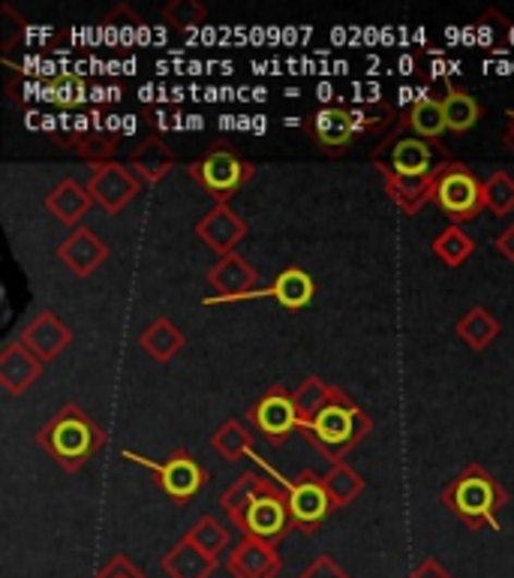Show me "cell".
<instances>
[{"label":"cell","mask_w":514,"mask_h":578,"mask_svg":"<svg viewBox=\"0 0 514 578\" xmlns=\"http://www.w3.org/2000/svg\"><path fill=\"white\" fill-rule=\"evenodd\" d=\"M220 506L229 516V521L250 540L277 542L286 537L292 528V516H289L286 489L277 485L271 479L259 477V473H241L220 497Z\"/></svg>","instance_id":"1"},{"label":"cell","mask_w":514,"mask_h":578,"mask_svg":"<svg viewBox=\"0 0 514 578\" xmlns=\"http://www.w3.org/2000/svg\"><path fill=\"white\" fill-rule=\"evenodd\" d=\"M370 431H374V419L338 386H331L326 407L316 413L314 422L302 428L307 443L331 465H340Z\"/></svg>","instance_id":"2"},{"label":"cell","mask_w":514,"mask_h":578,"mask_svg":"<svg viewBox=\"0 0 514 578\" xmlns=\"http://www.w3.org/2000/svg\"><path fill=\"white\" fill-rule=\"evenodd\" d=\"M37 443L66 473H78L109 443V434L78 404H66L39 428Z\"/></svg>","instance_id":"3"},{"label":"cell","mask_w":514,"mask_h":578,"mask_svg":"<svg viewBox=\"0 0 514 578\" xmlns=\"http://www.w3.org/2000/svg\"><path fill=\"white\" fill-rule=\"evenodd\" d=\"M442 503L449 513L464 521L473 530H500V509L509 503V491L502 489L500 479L490 473L488 467L466 465L457 477L442 489Z\"/></svg>","instance_id":"4"},{"label":"cell","mask_w":514,"mask_h":578,"mask_svg":"<svg viewBox=\"0 0 514 578\" xmlns=\"http://www.w3.org/2000/svg\"><path fill=\"white\" fill-rule=\"evenodd\" d=\"M445 160H452V157L439 142H427L413 133H397V130H391L370 154V164L377 166L379 176L391 172V176L403 178L430 176Z\"/></svg>","instance_id":"5"},{"label":"cell","mask_w":514,"mask_h":578,"mask_svg":"<svg viewBox=\"0 0 514 578\" xmlns=\"http://www.w3.org/2000/svg\"><path fill=\"white\" fill-rule=\"evenodd\" d=\"M187 172L211 196L213 205H220V202H229L235 193H241V188L256 176V166L244 160L238 152H232L229 145H213L201 154L199 160L189 164Z\"/></svg>","instance_id":"6"},{"label":"cell","mask_w":514,"mask_h":578,"mask_svg":"<svg viewBox=\"0 0 514 578\" xmlns=\"http://www.w3.org/2000/svg\"><path fill=\"white\" fill-rule=\"evenodd\" d=\"M433 202L439 205V212L452 220V227H461V224L476 220L485 208V184L466 164L445 160L439 166Z\"/></svg>","instance_id":"7"},{"label":"cell","mask_w":514,"mask_h":578,"mask_svg":"<svg viewBox=\"0 0 514 578\" xmlns=\"http://www.w3.org/2000/svg\"><path fill=\"white\" fill-rule=\"evenodd\" d=\"M58 142H61L63 152H73L78 157H85L94 164H106L112 160L114 148L121 142V127H118V118L109 115L102 118V112L94 115H76L73 118V127H66L63 133H58Z\"/></svg>","instance_id":"8"},{"label":"cell","mask_w":514,"mask_h":578,"mask_svg":"<svg viewBox=\"0 0 514 578\" xmlns=\"http://www.w3.org/2000/svg\"><path fill=\"white\" fill-rule=\"evenodd\" d=\"M124 458L130 461H136L142 467H151L154 473H157V485L163 491L166 497L178 506H187L196 494H199L205 485H208V470L187 453V449H178L172 453L166 461H148V458H142L136 453H124Z\"/></svg>","instance_id":"9"},{"label":"cell","mask_w":514,"mask_h":578,"mask_svg":"<svg viewBox=\"0 0 514 578\" xmlns=\"http://www.w3.org/2000/svg\"><path fill=\"white\" fill-rule=\"evenodd\" d=\"M283 489H286L292 528L302 530V533H316L326 525V518L334 513L326 479L314 470H304L295 482H283Z\"/></svg>","instance_id":"10"},{"label":"cell","mask_w":514,"mask_h":578,"mask_svg":"<svg viewBox=\"0 0 514 578\" xmlns=\"http://www.w3.org/2000/svg\"><path fill=\"white\" fill-rule=\"evenodd\" d=\"M247 422L262 434L265 441L274 443V446L286 443L295 431H302V419H298V410H295V398H292V392L283 389V386H274V389L265 392L262 398L247 410Z\"/></svg>","instance_id":"11"},{"label":"cell","mask_w":514,"mask_h":578,"mask_svg":"<svg viewBox=\"0 0 514 578\" xmlns=\"http://www.w3.org/2000/svg\"><path fill=\"white\" fill-rule=\"evenodd\" d=\"M138 190H142V181L126 164L106 160V164L90 166L88 193L106 214L124 212L126 205L138 196Z\"/></svg>","instance_id":"12"},{"label":"cell","mask_w":514,"mask_h":578,"mask_svg":"<svg viewBox=\"0 0 514 578\" xmlns=\"http://www.w3.org/2000/svg\"><path fill=\"white\" fill-rule=\"evenodd\" d=\"M304 133L319 145V152L328 157H346L352 139L358 136V121L346 106H322L304 121Z\"/></svg>","instance_id":"13"},{"label":"cell","mask_w":514,"mask_h":578,"mask_svg":"<svg viewBox=\"0 0 514 578\" xmlns=\"http://www.w3.org/2000/svg\"><path fill=\"white\" fill-rule=\"evenodd\" d=\"M196 239L205 241V248H211L217 256H229L247 239V220L229 202H220L196 224Z\"/></svg>","instance_id":"14"},{"label":"cell","mask_w":514,"mask_h":578,"mask_svg":"<svg viewBox=\"0 0 514 578\" xmlns=\"http://www.w3.org/2000/svg\"><path fill=\"white\" fill-rule=\"evenodd\" d=\"M259 284V275L241 253H229L220 256L217 265L208 272V287L213 289V296L205 304H223V302H244V296L253 292Z\"/></svg>","instance_id":"15"},{"label":"cell","mask_w":514,"mask_h":578,"mask_svg":"<svg viewBox=\"0 0 514 578\" xmlns=\"http://www.w3.org/2000/svg\"><path fill=\"white\" fill-rule=\"evenodd\" d=\"M58 260L76 277H90L109 260V244L94 229L78 227L58 244Z\"/></svg>","instance_id":"16"},{"label":"cell","mask_w":514,"mask_h":578,"mask_svg":"<svg viewBox=\"0 0 514 578\" xmlns=\"http://www.w3.org/2000/svg\"><path fill=\"white\" fill-rule=\"evenodd\" d=\"M227 566L232 578H277L283 569V561L271 542L241 537L238 545L229 554Z\"/></svg>","instance_id":"17"},{"label":"cell","mask_w":514,"mask_h":578,"mask_svg":"<svg viewBox=\"0 0 514 578\" xmlns=\"http://www.w3.org/2000/svg\"><path fill=\"white\" fill-rule=\"evenodd\" d=\"M22 344H25L27 350L37 356L39 362L46 365V362H54L63 350H66V344L73 340V332L63 326L61 316L51 314V311H39L30 323L22 332Z\"/></svg>","instance_id":"18"},{"label":"cell","mask_w":514,"mask_h":578,"mask_svg":"<svg viewBox=\"0 0 514 578\" xmlns=\"http://www.w3.org/2000/svg\"><path fill=\"white\" fill-rule=\"evenodd\" d=\"M262 296H271L280 308H286V311H304L307 304L314 302L316 296V280L304 268L298 265H289L283 268L280 275L274 277V284L268 289H253L244 296V302L247 299H262Z\"/></svg>","instance_id":"19"},{"label":"cell","mask_w":514,"mask_h":578,"mask_svg":"<svg viewBox=\"0 0 514 578\" xmlns=\"http://www.w3.org/2000/svg\"><path fill=\"white\" fill-rule=\"evenodd\" d=\"M42 374V362L22 340H10L0 350V386L7 395H25Z\"/></svg>","instance_id":"20"},{"label":"cell","mask_w":514,"mask_h":578,"mask_svg":"<svg viewBox=\"0 0 514 578\" xmlns=\"http://www.w3.org/2000/svg\"><path fill=\"white\" fill-rule=\"evenodd\" d=\"M175 152H172V148L166 145V139L157 136V133H148V136L138 139V145L130 152V160H126V166L136 172L142 184H157V181H163V178L175 169Z\"/></svg>","instance_id":"21"},{"label":"cell","mask_w":514,"mask_h":578,"mask_svg":"<svg viewBox=\"0 0 514 578\" xmlns=\"http://www.w3.org/2000/svg\"><path fill=\"white\" fill-rule=\"evenodd\" d=\"M90 205H94V196L88 193V184H82L76 178H61L46 196V212L70 229H78Z\"/></svg>","instance_id":"22"},{"label":"cell","mask_w":514,"mask_h":578,"mask_svg":"<svg viewBox=\"0 0 514 578\" xmlns=\"http://www.w3.org/2000/svg\"><path fill=\"white\" fill-rule=\"evenodd\" d=\"M160 569L169 578H211L217 573V557L205 554L193 540H181L160 557Z\"/></svg>","instance_id":"23"},{"label":"cell","mask_w":514,"mask_h":578,"mask_svg":"<svg viewBox=\"0 0 514 578\" xmlns=\"http://www.w3.org/2000/svg\"><path fill=\"white\" fill-rule=\"evenodd\" d=\"M439 166L430 172V176H418V178H403V176H391V172H386V176H382V184H386L389 200L394 202L403 214L421 212L427 202L433 200V193H437Z\"/></svg>","instance_id":"24"},{"label":"cell","mask_w":514,"mask_h":578,"mask_svg":"<svg viewBox=\"0 0 514 578\" xmlns=\"http://www.w3.org/2000/svg\"><path fill=\"white\" fill-rule=\"evenodd\" d=\"M394 130H397V133H413V136L427 139V142H439V139L449 133L445 115H442V103L433 100V97L415 100L413 106L397 118Z\"/></svg>","instance_id":"25"},{"label":"cell","mask_w":514,"mask_h":578,"mask_svg":"<svg viewBox=\"0 0 514 578\" xmlns=\"http://www.w3.org/2000/svg\"><path fill=\"white\" fill-rule=\"evenodd\" d=\"M442 115H445V124H449V133H457L464 136L473 127L481 121V103L469 94V91L457 88L454 82H445V97H442Z\"/></svg>","instance_id":"26"},{"label":"cell","mask_w":514,"mask_h":578,"mask_svg":"<svg viewBox=\"0 0 514 578\" xmlns=\"http://www.w3.org/2000/svg\"><path fill=\"white\" fill-rule=\"evenodd\" d=\"M138 347L148 352L154 362H169V359H175L178 352L184 350V332L172 320L157 316L151 326L138 335Z\"/></svg>","instance_id":"27"},{"label":"cell","mask_w":514,"mask_h":578,"mask_svg":"<svg viewBox=\"0 0 514 578\" xmlns=\"http://www.w3.org/2000/svg\"><path fill=\"white\" fill-rule=\"evenodd\" d=\"M457 338H464V344L469 350H488L490 344L500 335V320L490 314L488 308H473L469 314H464L457 320Z\"/></svg>","instance_id":"28"},{"label":"cell","mask_w":514,"mask_h":578,"mask_svg":"<svg viewBox=\"0 0 514 578\" xmlns=\"http://www.w3.org/2000/svg\"><path fill=\"white\" fill-rule=\"evenodd\" d=\"M211 449L227 465H235L244 455H253V431L238 419H229L211 434Z\"/></svg>","instance_id":"29"},{"label":"cell","mask_w":514,"mask_h":578,"mask_svg":"<svg viewBox=\"0 0 514 578\" xmlns=\"http://www.w3.org/2000/svg\"><path fill=\"white\" fill-rule=\"evenodd\" d=\"M326 489L331 494V503H334V509H343V506H350L355 497H362V491L367 489V482L358 470H352L346 461H340V465H331L326 477Z\"/></svg>","instance_id":"30"},{"label":"cell","mask_w":514,"mask_h":578,"mask_svg":"<svg viewBox=\"0 0 514 578\" xmlns=\"http://www.w3.org/2000/svg\"><path fill=\"white\" fill-rule=\"evenodd\" d=\"M100 34L109 46L126 49V46H133L142 37V19L130 7H114L112 13L102 19Z\"/></svg>","instance_id":"31"},{"label":"cell","mask_w":514,"mask_h":578,"mask_svg":"<svg viewBox=\"0 0 514 578\" xmlns=\"http://www.w3.org/2000/svg\"><path fill=\"white\" fill-rule=\"evenodd\" d=\"M473 251H476V241H473V236L464 227L442 229L437 239H433V256L442 260L449 268L464 265L473 256Z\"/></svg>","instance_id":"32"},{"label":"cell","mask_w":514,"mask_h":578,"mask_svg":"<svg viewBox=\"0 0 514 578\" xmlns=\"http://www.w3.org/2000/svg\"><path fill=\"white\" fill-rule=\"evenodd\" d=\"M184 537L196 542L201 552L211 554V557H220L229 549V528L213 516H201Z\"/></svg>","instance_id":"33"},{"label":"cell","mask_w":514,"mask_h":578,"mask_svg":"<svg viewBox=\"0 0 514 578\" xmlns=\"http://www.w3.org/2000/svg\"><path fill=\"white\" fill-rule=\"evenodd\" d=\"M328 395H331V386L322 383L319 377H307L298 389L292 392V398H295V410H298V419H302V428L314 422L316 413L326 407Z\"/></svg>","instance_id":"34"},{"label":"cell","mask_w":514,"mask_h":578,"mask_svg":"<svg viewBox=\"0 0 514 578\" xmlns=\"http://www.w3.org/2000/svg\"><path fill=\"white\" fill-rule=\"evenodd\" d=\"M485 208L493 212L497 217H505L509 212H514V178L509 172H493L485 181Z\"/></svg>","instance_id":"35"},{"label":"cell","mask_w":514,"mask_h":578,"mask_svg":"<svg viewBox=\"0 0 514 578\" xmlns=\"http://www.w3.org/2000/svg\"><path fill=\"white\" fill-rule=\"evenodd\" d=\"M160 15H163L166 25H172L175 31H189V27H199L208 19V10L201 7L199 0H169V3H163Z\"/></svg>","instance_id":"36"},{"label":"cell","mask_w":514,"mask_h":578,"mask_svg":"<svg viewBox=\"0 0 514 578\" xmlns=\"http://www.w3.org/2000/svg\"><path fill=\"white\" fill-rule=\"evenodd\" d=\"M27 22L15 13L13 3H0V51H13L19 39L25 37Z\"/></svg>","instance_id":"37"},{"label":"cell","mask_w":514,"mask_h":578,"mask_svg":"<svg viewBox=\"0 0 514 578\" xmlns=\"http://www.w3.org/2000/svg\"><path fill=\"white\" fill-rule=\"evenodd\" d=\"M505 31H509V19L502 22V15L497 13V10H488V13L476 22L478 43L488 46V49H497V46H500L502 37H505Z\"/></svg>","instance_id":"38"},{"label":"cell","mask_w":514,"mask_h":578,"mask_svg":"<svg viewBox=\"0 0 514 578\" xmlns=\"http://www.w3.org/2000/svg\"><path fill=\"white\" fill-rule=\"evenodd\" d=\"M51 91V103H58V106H76V103L85 100V82L78 76H61L54 79L49 85Z\"/></svg>","instance_id":"39"},{"label":"cell","mask_w":514,"mask_h":578,"mask_svg":"<svg viewBox=\"0 0 514 578\" xmlns=\"http://www.w3.org/2000/svg\"><path fill=\"white\" fill-rule=\"evenodd\" d=\"M94 578H148V576H145V573H142L126 554H114L112 561L102 566Z\"/></svg>","instance_id":"40"},{"label":"cell","mask_w":514,"mask_h":578,"mask_svg":"<svg viewBox=\"0 0 514 578\" xmlns=\"http://www.w3.org/2000/svg\"><path fill=\"white\" fill-rule=\"evenodd\" d=\"M298 578H350V573H346L331 554H319L314 564L307 566Z\"/></svg>","instance_id":"41"},{"label":"cell","mask_w":514,"mask_h":578,"mask_svg":"<svg viewBox=\"0 0 514 578\" xmlns=\"http://www.w3.org/2000/svg\"><path fill=\"white\" fill-rule=\"evenodd\" d=\"M409 578H452V576H449V569L439 564V561L427 557V561H421V564L415 566L413 573H409Z\"/></svg>","instance_id":"42"},{"label":"cell","mask_w":514,"mask_h":578,"mask_svg":"<svg viewBox=\"0 0 514 578\" xmlns=\"http://www.w3.org/2000/svg\"><path fill=\"white\" fill-rule=\"evenodd\" d=\"M497 251L505 256V263L514 265V224L502 232L500 239H497Z\"/></svg>","instance_id":"43"},{"label":"cell","mask_w":514,"mask_h":578,"mask_svg":"<svg viewBox=\"0 0 514 578\" xmlns=\"http://www.w3.org/2000/svg\"><path fill=\"white\" fill-rule=\"evenodd\" d=\"M502 145L514 154V109L505 112V133H502Z\"/></svg>","instance_id":"44"}]
</instances>
